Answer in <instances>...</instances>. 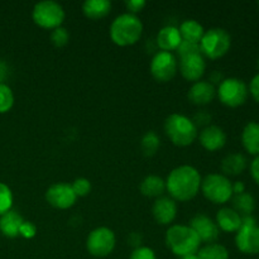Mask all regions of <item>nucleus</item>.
<instances>
[{
    "label": "nucleus",
    "mask_w": 259,
    "mask_h": 259,
    "mask_svg": "<svg viewBox=\"0 0 259 259\" xmlns=\"http://www.w3.org/2000/svg\"><path fill=\"white\" fill-rule=\"evenodd\" d=\"M164 132L177 147L190 146L199 136L196 124L182 114H171L164 121Z\"/></svg>",
    "instance_id": "20e7f679"
},
{
    "label": "nucleus",
    "mask_w": 259,
    "mask_h": 259,
    "mask_svg": "<svg viewBox=\"0 0 259 259\" xmlns=\"http://www.w3.org/2000/svg\"><path fill=\"white\" fill-rule=\"evenodd\" d=\"M73 189V192L76 194L77 197H83L88 196L91 191V184L88 179H83V177H80V179H76L73 181V184L71 185Z\"/></svg>",
    "instance_id": "2f4dec72"
},
{
    "label": "nucleus",
    "mask_w": 259,
    "mask_h": 259,
    "mask_svg": "<svg viewBox=\"0 0 259 259\" xmlns=\"http://www.w3.org/2000/svg\"><path fill=\"white\" fill-rule=\"evenodd\" d=\"M210 80H211L212 82H219L220 83L223 80H224V78H223L222 73H220V72H215V73H212L211 77H210Z\"/></svg>",
    "instance_id": "79ce46f5"
},
{
    "label": "nucleus",
    "mask_w": 259,
    "mask_h": 259,
    "mask_svg": "<svg viewBox=\"0 0 259 259\" xmlns=\"http://www.w3.org/2000/svg\"><path fill=\"white\" fill-rule=\"evenodd\" d=\"M248 161L244 154L232 153L228 154L222 162V171L224 176H239L247 168Z\"/></svg>",
    "instance_id": "4be33fe9"
},
{
    "label": "nucleus",
    "mask_w": 259,
    "mask_h": 259,
    "mask_svg": "<svg viewBox=\"0 0 259 259\" xmlns=\"http://www.w3.org/2000/svg\"><path fill=\"white\" fill-rule=\"evenodd\" d=\"M22 215L14 210H9L0 217V232L8 238H17L19 235V229L23 224Z\"/></svg>",
    "instance_id": "aec40b11"
},
{
    "label": "nucleus",
    "mask_w": 259,
    "mask_h": 259,
    "mask_svg": "<svg viewBox=\"0 0 259 259\" xmlns=\"http://www.w3.org/2000/svg\"><path fill=\"white\" fill-rule=\"evenodd\" d=\"M217 225L225 233H237L242 227V217L233 207H222L217 212Z\"/></svg>",
    "instance_id": "a211bd4d"
},
{
    "label": "nucleus",
    "mask_w": 259,
    "mask_h": 259,
    "mask_svg": "<svg viewBox=\"0 0 259 259\" xmlns=\"http://www.w3.org/2000/svg\"><path fill=\"white\" fill-rule=\"evenodd\" d=\"M159 146H161L159 137L157 136L154 132H147V133L143 136V138H142L141 148L144 156L151 157L153 156V154H156V152L158 151Z\"/></svg>",
    "instance_id": "cd10ccee"
},
{
    "label": "nucleus",
    "mask_w": 259,
    "mask_h": 259,
    "mask_svg": "<svg viewBox=\"0 0 259 259\" xmlns=\"http://www.w3.org/2000/svg\"><path fill=\"white\" fill-rule=\"evenodd\" d=\"M199 141L206 151L215 152L222 149L227 144V134L220 126L207 125L200 132Z\"/></svg>",
    "instance_id": "2eb2a0df"
},
{
    "label": "nucleus",
    "mask_w": 259,
    "mask_h": 259,
    "mask_svg": "<svg viewBox=\"0 0 259 259\" xmlns=\"http://www.w3.org/2000/svg\"><path fill=\"white\" fill-rule=\"evenodd\" d=\"M37 233V229H35V225L32 224L30 222H23L22 227L19 229V235H22L23 238H27V239H30L33 238Z\"/></svg>",
    "instance_id": "c9c22d12"
},
{
    "label": "nucleus",
    "mask_w": 259,
    "mask_h": 259,
    "mask_svg": "<svg viewBox=\"0 0 259 259\" xmlns=\"http://www.w3.org/2000/svg\"><path fill=\"white\" fill-rule=\"evenodd\" d=\"M217 94L219 100L225 106L238 108L247 101L249 91L243 80L237 77H228L219 83Z\"/></svg>",
    "instance_id": "1a4fd4ad"
},
{
    "label": "nucleus",
    "mask_w": 259,
    "mask_h": 259,
    "mask_svg": "<svg viewBox=\"0 0 259 259\" xmlns=\"http://www.w3.org/2000/svg\"><path fill=\"white\" fill-rule=\"evenodd\" d=\"M180 259H199L197 254H189V255H185V257H180Z\"/></svg>",
    "instance_id": "37998d69"
},
{
    "label": "nucleus",
    "mask_w": 259,
    "mask_h": 259,
    "mask_svg": "<svg viewBox=\"0 0 259 259\" xmlns=\"http://www.w3.org/2000/svg\"><path fill=\"white\" fill-rule=\"evenodd\" d=\"M258 5H259V2H258Z\"/></svg>",
    "instance_id": "a18cd8bd"
},
{
    "label": "nucleus",
    "mask_w": 259,
    "mask_h": 259,
    "mask_svg": "<svg viewBox=\"0 0 259 259\" xmlns=\"http://www.w3.org/2000/svg\"><path fill=\"white\" fill-rule=\"evenodd\" d=\"M128 242L132 247H134V249L142 247V235L138 234V233H132L128 238Z\"/></svg>",
    "instance_id": "58836bf2"
},
{
    "label": "nucleus",
    "mask_w": 259,
    "mask_h": 259,
    "mask_svg": "<svg viewBox=\"0 0 259 259\" xmlns=\"http://www.w3.org/2000/svg\"><path fill=\"white\" fill-rule=\"evenodd\" d=\"M143 33V24L137 15L124 13L113 20L110 38L116 46L126 47L138 42Z\"/></svg>",
    "instance_id": "f03ea898"
},
{
    "label": "nucleus",
    "mask_w": 259,
    "mask_h": 259,
    "mask_svg": "<svg viewBox=\"0 0 259 259\" xmlns=\"http://www.w3.org/2000/svg\"><path fill=\"white\" fill-rule=\"evenodd\" d=\"M152 212L158 224L169 225L176 219L177 204L171 197H158L154 201Z\"/></svg>",
    "instance_id": "dca6fc26"
},
{
    "label": "nucleus",
    "mask_w": 259,
    "mask_h": 259,
    "mask_svg": "<svg viewBox=\"0 0 259 259\" xmlns=\"http://www.w3.org/2000/svg\"><path fill=\"white\" fill-rule=\"evenodd\" d=\"M196 254L199 259H229V252L227 248L218 243H211L200 248Z\"/></svg>",
    "instance_id": "bb28decb"
},
{
    "label": "nucleus",
    "mask_w": 259,
    "mask_h": 259,
    "mask_svg": "<svg viewBox=\"0 0 259 259\" xmlns=\"http://www.w3.org/2000/svg\"><path fill=\"white\" fill-rule=\"evenodd\" d=\"M46 200L51 206L60 210H66L75 205L77 196L73 192L72 186L70 184L58 182V184L48 187V190L46 191Z\"/></svg>",
    "instance_id": "f8f14e48"
},
{
    "label": "nucleus",
    "mask_w": 259,
    "mask_h": 259,
    "mask_svg": "<svg viewBox=\"0 0 259 259\" xmlns=\"http://www.w3.org/2000/svg\"><path fill=\"white\" fill-rule=\"evenodd\" d=\"M129 259H157L156 253L148 247H139L132 252Z\"/></svg>",
    "instance_id": "72a5a7b5"
},
{
    "label": "nucleus",
    "mask_w": 259,
    "mask_h": 259,
    "mask_svg": "<svg viewBox=\"0 0 259 259\" xmlns=\"http://www.w3.org/2000/svg\"><path fill=\"white\" fill-rule=\"evenodd\" d=\"M189 227L196 233L201 242L207 243V244L217 242L220 235V230L217 223L205 214L195 215L190 222Z\"/></svg>",
    "instance_id": "ddd939ff"
},
{
    "label": "nucleus",
    "mask_w": 259,
    "mask_h": 259,
    "mask_svg": "<svg viewBox=\"0 0 259 259\" xmlns=\"http://www.w3.org/2000/svg\"><path fill=\"white\" fill-rule=\"evenodd\" d=\"M215 95H217V89H215L214 83H211L210 81L201 80L194 82L187 94L189 100L196 105H206V104L211 103Z\"/></svg>",
    "instance_id": "f3484780"
},
{
    "label": "nucleus",
    "mask_w": 259,
    "mask_h": 259,
    "mask_svg": "<svg viewBox=\"0 0 259 259\" xmlns=\"http://www.w3.org/2000/svg\"><path fill=\"white\" fill-rule=\"evenodd\" d=\"M235 245L243 254H259V225L252 215L242 217V227L235 235Z\"/></svg>",
    "instance_id": "6e6552de"
},
{
    "label": "nucleus",
    "mask_w": 259,
    "mask_h": 259,
    "mask_svg": "<svg viewBox=\"0 0 259 259\" xmlns=\"http://www.w3.org/2000/svg\"><path fill=\"white\" fill-rule=\"evenodd\" d=\"M166 244L174 254L185 257L196 254L201 240L189 225H172L166 233Z\"/></svg>",
    "instance_id": "7ed1b4c3"
},
{
    "label": "nucleus",
    "mask_w": 259,
    "mask_h": 259,
    "mask_svg": "<svg viewBox=\"0 0 259 259\" xmlns=\"http://www.w3.org/2000/svg\"><path fill=\"white\" fill-rule=\"evenodd\" d=\"M243 192H245V185L242 181H237L235 184H233V196L243 194Z\"/></svg>",
    "instance_id": "ea45409f"
},
{
    "label": "nucleus",
    "mask_w": 259,
    "mask_h": 259,
    "mask_svg": "<svg viewBox=\"0 0 259 259\" xmlns=\"http://www.w3.org/2000/svg\"><path fill=\"white\" fill-rule=\"evenodd\" d=\"M147 5V3L144 0H126L125 7L129 10V13L133 15H136L137 13L142 12L144 9V7Z\"/></svg>",
    "instance_id": "f704fd0d"
},
{
    "label": "nucleus",
    "mask_w": 259,
    "mask_h": 259,
    "mask_svg": "<svg viewBox=\"0 0 259 259\" xmlns=\"http://www.w3.org/2000/svg\"><path fill=\"white\" fill-rule=\"evenodd\" d=\"M257 65H258V68H259V57H258V61H257Z\"/></svg>",
    "instance_id": "c03bdc74"
},
{
    "label": "nucleus",
    "mask_w": 259,
    "mask_h": 259,
    "mask_svg": "<svg viewBox=\"0 0 259 259\" xmlns=\"http://www.w3.org/2000/svg\"><path fill=\"white\" fill-rule=\"evenodd\" d=\"M180 34H181L182 40L191 43H197L199 45L204 35L205 30L204 27L195 19H186L182 22V24L179 28Z\"/></svg>",
    "instance_id": "393cba45"
},
{
    "label": "nucleus",
    "mask_w": 259,
    "mask_h": 259,
    "mask_svg": "<svg viewBox=\"0 0 259 259\" xmlns=\"http://www.w3.org/2000/svg\"><path fill=\"white\" fill-rule=\"evenodd\" d=\"M233 200V209L240 215V217H247L252 215L255 209V199L249 192H243V194L234 195Z\"/></svg>",
    "instance_id": "a878e982"
},
{
    "label": "nucleus",
    "mask_w": 259,
    "mask_h": 259,
    "mask_svg": "<svg viewBox=\"0 0 259 259\" xmlns=\"http://www.w3.org/2000/svg\"><path fill=\"white\" fill-rule=\"evenodd\" d=\"M179 68L176 57L172 52L159 51L151 61V73L159 82H168L175 77Z\"/></svg>",
    "instance_id": "9b49d317"
},
{
    "label": "nucleus",
    "mask_w": 259,
    "mask_h": 259,
    "mask_svg": "<svg viewBox=\"0 0 259 259\" xmlns=\"http://www.w3.org/2000/svg\"><path fill=\"white\" fill-rule=\"evenodd\" d=\"M249 169H250V176H252V179L254 180L255 184L259 185V156L254 157V159L250 162Z\"/></svg>",
    "instance_id": "4c0bfd02"
},
{
    "label": "nucleus",
    "mask_w": 259,
    "mask_h": 259,
    "mask_svg": "<svg viewBox=\"0 0 259 259\" xmlns=\"http://www.w3.org/2000/svg\"><path fill=\"white\" fill-rule=\"evenodd\" d=\"M201 191L210 202L227 204L233 197V184L222 174H210L201 181Z\"/></svg>",
    "instance_id": "423d86ee"
},
{
    "label": "nucleus",
    "mask_w": 259,
    "mask_h": 259,
    "mask_svg": "<svg viewBox=\"0 0 259 259\" xmlns=\"http://www.w3.org/2000/svg\"><path fill=\"white\" fill-rule=\"evenodd\" d=\"M182 42L181 34L177 27L174 25H167L163 27L157 34V45L164 52H171V51H176L180 43Z\"/></svg>",
    "instance_id": "6ab92c4d"
},
{
    "label": "nucleus",
    "mask_w": 259,
    "mask_h": 259,
    "mask_svg": "<svg viewBox=\"0 0 259 259\" xmlns=\"http://www.w3.org/2000/svg\"><path fill=\"white\" fill-rule=\"evenodd\" d=\"M33 22L45 29H56L65 20V10L62 5L53 0H45L34 5L32 13Z\"/></svg>",
    "instance_id": "0eeeda50"
},
{
    "label": "nucleus",
    "mask_w": 259,
    "mask_h": 259,
    "mask_svg": "<svg viewBox=\"0 0 259 259\" xmlns=\"http://www.w3.org/2000/svg\"><path fill=\"white\" fill-rule=\"evenodd\" d=\"M13 192L5 184L0 182V217L12 210Z\"/></svg>",
    "instance_id": "c756f323"
},
{
    "label": "nucleus",
    "mask_w": 259,
    "mask_h": 259,
    "mask_svg": "<svg viewBox=\"0 0 259 259\" xmlns=\"http://www.w3.org/2000/svg\"><path fill=\"white\" fill-rule=\"evenodd\" d=\"M115 248V234L106 227L94 229L86 239V249L98 258L108 257Z\"/></svg>",
    "instance_id": "9d476101"
},
{
    "label": "nucleus",
    "mask_w": 259,
    "mask_h": 259,
    "mask_svg": "<svg viewBox=\"0 0 259 259\" xmlns=\"http://www.w3.org/2000/svg\"><path fill=\"white\" fill-rule=\"evenodd\" d=\"M206 63L201 53L186 56L180 58V71L184 78L191 82H197L205 73Z\"/></svg>",
    "instance_id": "4468645a"
},
{
    "label": "nucleus",
    "mask_w": 259,
    "mask_h": 259,
    "mask_svg": "<svg viewBox=\"0 0 259 259\" xmlns=\"http://www.w3.org/2000/svg\"><path fill=\"white\" fill-rule=\"evenodd\" d=\"M201 55L210 60H218L229 52L232 47V37L223 28H211L206 30L200 40Z\"/></svg>",
    "instance_id": "39448f33"
},
{
    "label": "nucleus",
    "mask_w": 259,
    "mask_h": 259,
    "mask_svg": "<svg viewBox=\"0 0 259 259\" xmlns=\"http://www.w3.org/2000/svg\"><path fill=\"white\" fill-rule=\"evenodd\" d=\"M242 144L252 156H259V123L249 121L242 132Z\"/></svg>",
    "instance_id": "412c9836"
},
{
    "label": "nucleus",
    "mask_w": 259,
    "mask_h": 259,
    "mask_svg": "<svg viewBox=\"0 0 259 259\" xmlns=\"http://www.w3.org/2000/svg\"><path fill=\"white\" fill-rule=\"evenodd\" d=\"M248 91H249V94L252 95V98L254 99L257 103H259V73L252 77L249 86H248Z\"/></svg>",
    "instance_id": "e433bc0d"
},
{
    "label": "nucleus",
    "mask_w": 259,
    "mask_h": 259,
    "mask_svg": "<svg viewBox=\"0 0 259 259\" xmlns=\"http://www.w3.org/2000/svg\"><path fill=\"white\" fill-rule=\"evenodd\" d=\"M111 10V2L109 0H86L82 4V12L86 18L93 20L106 17Z\"/></svg>",
    "instance_id": "5701e85b"
},
{
    "label": "nucleus",
    "mask_w": 259,
    "mask_h": 259,
    "mask_svg": "<svg viewBox=\"0 0 259 259\" xmlns=\"http://www.w3.org/2000/svg\"><path fill=\"white\" fill-rule=\"evenodd\" d=\"M139 190L147 197H159L166 190V181L156 175H149L141 182Z\"/></svg>",
    "instance_id": "b1692460"
},
{
    "label": "nucleus",
    "mask_w": 259,
    "mask_h": 259,
    "mask_svg": "<svg viewBox=\"0 0 259 259\" xmlns=\"http://www.w3.org/2000/svg\"><path fill=\"white\" fill-rule=\"evenodd\" d=\"M68 40H70V34H68L66 28L58 27L53 29L52 33H51V42H52L55 47H65L68 43Z\"/></svg>",
    "instance_id": "7c9ffc66"
},
{
    "label": "nucleus",
    "mask_w": 259,
    "mask_h": 259,
    "mask_svg": "<svg viewBox=\"0 0 259 259\" xmlns=\"http://www.w3.org/2000/svg\"><path fill=\"white\" fill-rule=\"evenodd\" d=\"M8 75V67L3 61H0V83H4L3 81L5 80Z\"/></svg>",
    "instance_id": "a19ab883"
},
{
    "label": "nucleus",
    "mask_w": 259,
    "mask_h": 259,
    "mask_svg": "<svg viewBox=\"0 0 259 259\" xmlns=\"http://www.w3.org/2000/svg\"><path fill=\"white\" fill-rule=\"evenodd\" d=\"M176 51L177 55L180 56V58L186 57V56L190 55H195V53H201V51H200V45H197V43L186 42V40H182Z\"/></svg>",
    "instance_id": "473e14b6"
},
{
    "label": "nucleus",
    "mask_w": 259,
    "mask_h": 259,
    "mask_svg": "<svg viewBox=\"0 0 259 259\" xmlns=\"http://www.w3.org/2000/svg\"><path fill=\"white\" fill-rule=\"evenodd\" d=\"M201 176L195 167L184 164L169 172L166 180V190L175 201H190L201 189Z\"/></svg>",
    "instance_id": "f257e3e1"
},
{
    "label": "nucleus",
    "mask_w": 259,
    "mask_h": 259,
    "mask_svg": "<svg viewBox=\"0 0 259 259\" xmlns=\"http://www.w3.org/2000/svg\"><path fill=\"white\" fill-rule=\"evenodd\" d=\"M14 105V95L12 89L5 83H0V114H5Z\"/></svg>",
    "instance_id": "c85d7f7f"
}]
</instances>
